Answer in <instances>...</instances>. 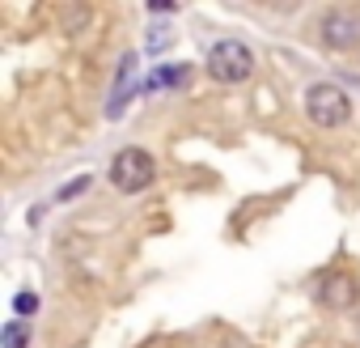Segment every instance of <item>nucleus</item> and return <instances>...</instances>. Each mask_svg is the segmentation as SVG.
<instances>
[{
  "instance_id": "nucleus-1",
  "label": "nucleus",
  "mask_w": 360,
  "mask_h": 348,
  "mask_svg": "<svg viewBox=\"0 0 360 348\" xmlns=\"http://www.w3.org/2000/svg\"><path fill=\"white\" fill-rule=\"evenodd\" d=\"M106 179H110V187H115V192L136 196V192L153 187V179H157V161H153L144 149H136V144H131V149H119V153L110 157Z\"/></svg>"
},
{
  "instance_id": "nucleus-2",
  "label": "nucleus",
  "mask_w": 360,
  "mask_h": 348,
  "mask_svg": "<svg viewBox=\"0 0 360 348\" xmlns=\"http://www.w3.org/2000/svg\"><path fill=\"white\" fill-rule=\"evenodd\" d=\"M250 73H255V56H250L246 43L221 39V43L208 51V77H212V81H221V85H242V81H250Z\"/></svg>"
},
{
  "instance_id": "nucleus-3",
  "label": "nucleus",
  "mask_w": 360,
  "mask_h": 348,
  "mask_svg": "<svg viewBox=\"0 0 360 348\" xmlns=\"http://www.w3.org/2000/svg\"><path fill=\"white\" fill-rule=\"evenodd\" d=\"M305 115L318 128H339V123L352 119V98L339 85H330V81H318V85L305 89Z\"/></svg>"
},
{
  "instance_id": "nucleus-4",
  "label": "nucleus",
  "mask_w": 360,
  "mask_h": 348,
  "mask_svg": "<svg viewBox=\"0 0 360 348\" xmlns=\"http://www.w3.org/2000/svg\"><path fill=\"white\" fill-rule=\"evenodd\" d=\"M318 30H322V43H326L330 51H356V47H360V13L347 9V5L326 9Z\"/></svg>"
},
{
  "instance_id": "nucleus-5",
  "label": "nucleus",
  "mask_w": 360,
  "mask_h": 348,
  "mask_svg": "<svg viewBox=\"0 0 360 348\" xmlns=\"http://www.w3.org/2000/svg\"><path fill=\"white\" fill-rule=\"evenodd\" d=\"M314 297H318V306H326V310H347V306H356L360 285H356L347 272H322L318 285H314Z\"/></svg>"
},
{
  "instance_id": "nucleus-6",
  "label": "nucleus",
  "mask_w": 360,
  "mask_h": 348,
  "mask_svg": "<svg viewBox=\"0 0 360 348\" xmlns=\"http://www.w3.org/2000/svg\"><path fill=\"white\" fill-rule=\"evenodd\" d=\"M131 85H136V51H127L123 60H119V77H115V94H110V119H119L123 115V106H127V98H131Z\"/></svg>"
},
{
  "instance_id": "nucleus-7",
  "label": "nucleus",
  "mask_w": 360,
  "mask_h": 348,
  "mask_svg": "<svg viewBox=\"0 0 360 348\" xmlns=\"http://www.w3.org/2000/svg\"><path fill=\"white\" fill-rule=\"evenodd\" d=\"M187 77H191V64H169V68H157L153 73L148 89H157V85H183Z\"/></svg>"
},
{
  "instance_id": "nucleus-8",
  "label": "nucleus",
  "mask_w": 360,
  "mask_h": 348,
  "mask_svg": "<svg viewBox=\"0 0 360 348\" xmlns=\"http://www.w3.org/2000/svg\"><path fill=\"white\" fill-rule=\"evenodd\" d=\"M26 340H30V331H26V323H22V318L5 327V348H26Z\"/></svg>"
},
{
  "instance_id": "nucleus-9",
  "label": "nucleus",
  "mask_w": 360,
  "mask_h": 348,
  "mask_svg": "<svg viewBox=\"0 0 360 348\" xmlns=\"http://www.w3.org/2000/svg\"><path fill=\"white\" fill-rule=\"evenodd\" d=\"M13 310H18V318L39 314V293H18V297H13Z\"/></svg>"
},
{
  "instance_id": "nucleus-10",
  "label": "nucleus",
  "mask_w": 360,
  "mask_h": 348,
  "mask_svg": "<svg viewBox=\"0 0 360 348\" xmlns=\"http://www.w3.org/2000/svg\"><path fill=\"white\" fill-rule=\"evenodd\" d=\"M85 187H89V179H77V183H68V187H60V192H56V200H60V204H68V200H77V196H81Z\"/></svg>"
},
{
  "instance_id": "nucleus-11",
  "label": "nucleus",
  "mask_w": 360,
  "mask_h": 348,
  "mask_svg": "<svg viewBox=\"0 0 360 348\" xmlns=\"http://www.w3.org/2000/svg\"><path fill=\"white\" fill-rule=\"evenodd\" d=\"M165 47V30H148V51H161Z\"/></svg>"
}]
</instances>
